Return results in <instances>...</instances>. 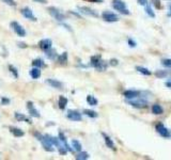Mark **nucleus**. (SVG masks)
I'll list each match as a JSON object with an SVG mask.
<instances>
[{"label": "nucleus", "mask_w": 171, "mask_h": 160, "mask_svg": "<svg viewBox=\"0 0 171 160\" xmlns=\"http://www.w3.org/2000/svg\"><path fill=\"white\" fill-rule=\"evenodd\" d=\"M123 95L126 99H131V98H136V97H139L141 95V92L137 91V90H126V91H124Z\"/></svg>", "instance_id": "obj_11"}, {"label": "nucleus", "mask_w": 171, "mask_h": 160, "mask_svg": "<svg viewBox=\"0 0 171 160\" xmlns=\"http://www.w3.org/2000/svg\"><path fill=\"white\" fill-rule=\"evenodd\" d=\"M68 60H69V55H68V52L64 51L63 53H61V55L58 57V63L59 64H66L68 63Z\"/></svg>", "instance_id": "obj_20"}, {"label": "nucleus", "mask_w": 171, "mask_h": 160, "mask_svg": "<svg viewBox=\"0 0 171 160\" xmlns=\"http://www.w3.org/2000/svg\"><path fill=\"white\" fill-rule=\"evenodd\" d=\"M11 28H12V30L15 32L16 34H17L18 36H20V38H24V36H26V30L23 28V26L19 24V23L12 22V23H11Z\"/></svg>", "instance_id": "obj_7"}, {"label": "nucleus", "mask_w": 171, "mask_h": 160, "mask_svg": "<svg viewBox=\"0 0 171 160\" xmlns=\"http://www.w3.org/2000/svg\"><path fill=\"white\" fill-rule=\"evenodd\" d=\"M68 103H69V101H68V98H66L65 96H60L59 97V103H58V105H59V108L61 109V110H64V109L66 108Z\"/></svg>", "instance_id": "obj_21"}, {"label": "nucleus", "mask_w": 171, "mask_h": 160, "mask_svg": "<svg viewBox=\"0 0 171 160\" xmlns=\"http://www.w3.org/2000/svg\"><path fill=\"white\" fill-rule=\"evenodd\" d=\"M77 10L78 12L84 14V15L91 16V17H98V13L94 11L93 9L88 8V6H77Z\"/></svg>", "instance_id": "obj_8"}, {"label": "nucleus", "mask_w": 171, "mask_h": 160, "mask_svg": "<svg viewBox=\"0 0 171 160\" xmlns=\"http://www.w3.org/2000/svg\"><path fill=\"white\" fill-rule=\"evenodd\" d=\"M27 108H28V111H29L31 117H41L40 112L35 109V107H34L32 101H28V103H27Z\"/></svg>", "instance_id": "obj_13"}, {"label": "nucleus", "mask_w": 171, "mask_h": 160, "mask_svg": "<svg viewBox=\"0 0 171 160\" xmlns=\"http://www.w3.org/2000/svg\"><path fill=\"white\" fill-rule=\"evenodd\" d=\"M102 18L107 23L119 22V16H118L117 14H115L114 12H110V11H104V12L102 13Z\"/></svg>", "instance_id": "obj_6"}, {"label": "nucleus", "mask_w": 171, "mask_h": 160, "mask_svg": "<svg viewBox=\"0 0 171 160\" xmlns=\"http://www.w3.org/2000/svg\"><path fill=\"white\" fill-rule=\"evenodd\" d=\"M46 83H47L48 85H50L52 88H55V89H62V87H63V84H62V82H60L59 80H56V79H46Z\"/></svg>", "instance_id": "obj_14"}, {"label": "nucleus", "mask_w": 171, "mask_h": 160, "mask_svg": "<svg viewBox=\"0 0 171 160\" xmlns=\"http://www.w3.org/2000/svg\"><path fill=\"white\" fill-rule=\"evenodd\" d=\"M32 66H35V67H43L45 66V63H44V61L42 59H35L32 61Z\"/></svg>", "instance_id": "obj_30"}, {"label": "nucleus", "mask_w": 171, "mask_h": 160, "mask_svg": "<svg viewBox=\"0 0 171 160\" xmlns=\"http://www.w3.org/2000/svg\"><path fill=\"white\" fill-rule=\"evenodd\" d=\"M84 113L87 117H92V119L98 117V112H95V111H93V110H88V109H86V110H84Z\"/></svg>", "instance_id": "obj_29"}, {"label": "nucleus", "mask_w": 171, "mask_h": 160, "mask_svg": "<svg viewBox=\"0 0 171 160\" xmlns=\"http://www.w3.org/2000/svg\"><path fill=\"white\" fill-rule=\"evenodd\" d=\"M1 1H3L4 3H6V4H9V6H15V1L14 0H1Z\"/></svg>", "instance_id": "obj_37"}, {"label": "nucleus", "mask_w": 171, "mask_h": 160, "mask_svg": "<svg viewBox=\"0 0 171 160\" xmlns=\"http://www.w3.org/2000/svg\"><path fill=\"white\" fill-rule=\"evenodd\" d=\"M145 13H147L148 16H150V17H152V18L155 17V13H154L153 9H152V6H150L149 3H148L147 6H145Z\"/></svg>", "instance_id": "obj_28"}, {"label": "nucleus", "mask_w": 171, "mask_h": 160, "mask_svg": "<svg viewBox=\"0 0 171 160\" xmlns=\"http://www.w3.org/2000/svg\"><path fill=\"white\" fill-rule=\"evenodd\" d=\"M168 16H169V17H171V6H169V13H168Z\"/></svg>", "instance_id": "obj_44"}, {"label": "nucleus", "mask_w": 171, "mask_h": 160, "mask_svg": "<svg viewBox=\"0 0 171 160\" xmlns=\"http://www.w3.org/2000/svg\"><path fill=\"white\" fill-rule=\"evenodd\" d=\"M29 75H30V77H31L32 79H39V78L41 77V69H40V67L33 66V68L30 69Z\"/></svg>", "instance_id": "obj_16"}, {"label": "nucleus", "mask_w": 171, "mask_h": 160, "mask_svg": "<svg viewBox=\"0 0 171 160\" xmlns=\"http://www.w3.org/2000/svg\"><path fill=\"white\" fill-rule=\"evenodd\" d=\"M112 8H114V10L118 11L123 15H129V13H131L123 0H112Z\"/></svg>", "instance_id": "obj_2"}, {"label": "nucleus", "mask_w": 171, "mask_h": 160, "mask_svg": "<svg viewBox=\"0 0 171 160\" xmlns=\"http://www.w3.org/2000/svg\"><path fill=\"white\" fill-rule=\"evenodd\" d=\"M155 75H156V77H158V78H165V77H168V76H170V74L168 73L167 71H156V73H155Z\"/></svg>", "instance_id": "obj_32"}, {"label": "nucleus", "mask_w": 171, "mask_h": 160, "mask_svg": "<svg viewBox=\"0 0 171 160\" xmlns=\"http://www.w3.org/2000/svg\"><path fill=\"white\" fill-rule=\"evenodd\" d=\"M9 71H10V73L13 75V77L16 78L17 79L18 77H19V74H18V71H17V68H16L15 66H13V65H9Z\"/></svg>", "instance_id": "obj_31"}, {"label": "nucleus", "mask_w": 171, "mask_h": 160, "mask_svg": "<svg viewBox=\"0 0 171 160\" xmlns=\"http://www.w3.org/2000/svg\"><path fill=\"white\" fill-rule=\"evenodd\" d=\"M20 13H22V15L24 16L25 18H27V19L32 20V22H35V20H36V17L33 15L32 10L30 8H28V6H26V8H23L22 10H20Z\"/></svg>", "instance_id": "obj_10"}, {"label": "nucleus", "mask_w": 171, "mask_h": 160, "mask_svg": "<svg viewBox=\"0 0 171 160\" xmlns=\"http://www.w3.org/2000/svg\"><path fill=\"white\" fill-rule=\"evenodd\" d=\"M127 43H128V45H129V47H136V45H137V43H136L135 41L133 40V39H128L127 40Z\"/></svg>", "instance_id": "obj_36"}, {"label": "nucleus", "mask_w": 171, "mask_h": 160, "mask_svg": "<svg viewBox=\"0 0 171 160\" xmlns=\"http://www.w3.org/2000/svg\"><path fill=\"white\" fill-rule=\"evenodd\" d=\"M58 138L60 139V141H61V143L64 145V146L66 147V150H69V152H73V148H71L70 147V145H69V143H68V141H66V138H65V136H64V133H62V131H60L59 133V136H58Z\"/></svg>", "instance_id": "obj_17"}, {"label": "nucleus", "mask_w": 171, "mask_h": 160, "mask_svg": "<svg viewBox=\"0 0 171 160\" xmlns=\"http://www.w3.org/2000/svg\"><path fill=\"white\" fill-rule=\"evenodd\" d=\"M155 129H156L157 133L161 137H163V138L166 139V138H170L171 137V131L163 124V123H157L155 125Z\"/></svg>", "instance_id": "obj_4"}, {"label": "nucleus", "mask_w": 171, "mask_h": 160, "mask_svg": "<svg viewBox=\"0 0 171 160\" xmlns=\"http://www.w3.org/2000/svg\"><path fill=\"white\" fill-rule=\"evenodd\" d=\"M72 147H73V150H76V152H80L81 150V148H82V146H81V143L79 142L78 140H72Z\"/></svg>", "instance_id": "obj_25"}, {"label": "nucleus", "mask_w": 171, "mask_h": 160, "mask_svg": "<svg viewBox=\"0 0 171 160\" xmlns=\"http://www.w3.org/2000/svg\"><path fill=\"white\" fill-rule=\"evenodd\" d=\"M87 103H88V105H90V106H96L98 104V98H95V97L93 96V95H88Z\"/></svg>", "instance_id": "obj_24"}, {"label": "nucleus", "mask_w": 171, "mask_h": 160, "mask_svg": "<svg viewBox=\"0 0 171 160\" xmlns=\"http://www.w3.org/2000/svg\"><path fill=\"white\" fill-rule=\"evenodd\" d=\"M52 46V40H49V39H44V40H41L40 43H39V47L42 50H44V51L50 49Z\"/></svg>", "instance_id": "obj_12"}, {"label": "nucleus", "mask_w": 171, "mask_h": 160, "mask_svg": "<svg viewBox=\"0 0 171 160\" xmlns=\"http://www.w3.org/2000/svg\"><path fill=\"white\" fill-rule=\"evenodd\" d=\"M89 154H88L87 152H78V154L76 155V157L75 158L77 159V160H86V159H89Z\"/></svg>", "instance_id": "obj_27"}, {"label": "nucleus", "mask_w": 171, "mask_h": 160, "mask_svg": "<svg viewBox=\"0 0 171 160\" xmlns=\"http://www.w3.org/2000/svg\"><path fill=\"white\" fill-rule=\"evenodd\" d=\"M90 65L100 72H103L107 68V63H105L101 55H92L90 59Z\"/></svg>", "instance_id": "obj_1"}, {"label": "nucleus", "mask_w": 171, "mask_h": 160, "mask_svg": "<svg viewBox=\"0 0 171 160\" xmlns=\"http://www.w3.org/2000/svg\"><path fill=\"white\" fill-rule=\"evenodd\" d=\"M89 1H91V2H98V3H102V2H103V0H89Z\"/></svg>", "instance_id": "obj_43"}, {"label": "nucleus", "mask_w": 171, "mask_h": 160, "mask_svg": "<svg viewBox=\"0 0 171 160\" xmlns=\"http://www.w3.org/2000/svg\"><path fill=\"white\" fill-rule=\"evenodd\" d=\"M11 103V101L9 98H6V97H1V104L2 105H9V104Z\"/></svg>", "instance_id": "obj_35"}, {"label": "nucleus", "mask_w": 171, "mask_h": 160, "mask_svg": "<svg viewBox=\"0 0 171 160\" xmlns=\"http://www.w3.org/2000/svg\"><path fill=\"white\" fill-rule=\"evenodd\" d=\"M125 101L128 105H131V107L137 109H143L148 106V101L144 98H142L141 96L136 97V98H131V99H126Z\"/></svg>", "instance_id": "obj_3"}, {"label": "nucleus", "mask_w": 171, "mask_h": 160, "mask_svg": "<svg viewBox=\"0 0 171 160\" xmlns=\"http://www.w3.org/2000/svg\"><path fill=\"white\" fill-rule=\"evenodd\" d=\"M151 110H152V113H154V114H157V115L163 114V112H164L163 107H161V105H158V104H155V105L152 106Z\"/></svg>", "instance_id": "obj_22"}, {"label": "nucleus", "mask_w": 171, "mask_h": 160, "mask_svg": "<svg viewBox=\"0 0 171 160\" xmlns=\"http://www.w3.org/2000/svg\"><path fill=\"white\" fill-rule=\"evenodd\" d=\"M102 136H103L104 141H105V144L107 145V147H109L110 150H115V144H114V141L111 140V138H110V137L108 136L107 133H102Z\"/></svg>", "instance_id": "obj_15"}, {"label": "nucleus", "mask_w": 171, "mask_h": 160, "mask_svg": "<svg viewBox=\"0 0 171 160\" xmlns=\"http://www.w3.org/2000/svg\"><path fill=\"white\" fill-rule=\"evenodd\" d=\"M18 46H19V47H22V48H26L27 47V45H26V44H24V43H18Z\"/></svg>", "instance_id": "obj_42"}, {"label": "nucleus", "mask_w": 171, "mask_h": 160, "mask_svg": "<svg viewBox=\"0 0 171 160\" xmlns=\"http://www.w3.org/2000/svg\"><path fill=\"white\" fill-rule=\"evenodd\" d=\"M137 2H138V4H140V6H144L149 3L148 0H137Z\"/></svg>", "instance_id": "obj_38"}, {"label": "nucleus", "mask_w": 171, "mask_h": 160, "mask_svg": "<svg viewBox=\"0 0 171 160\" xmlns=\"http://www.w3.org/2000/svg\"><path fill=\"white\" fill-rule=\"evenodd\" d=\"M165 85H166L167 88H169V89H171V80L166 81V82H165Z\"/></svg>", "instance_id": "obj_40"}, {"label": "nucleus", "mask_w": 171, "mask_h": 160, "mask_svg": "<svg viewBox=\"0 0 171 160\" xmlns=\"http://www.w3.org/2000/svg\"><path fill=\"white\" fill-rule=\"evenodd\" d=\"M152 3L153 6H155L156 9H161V0H152Z\"/></svg>", "instance_id": "obj_34"}, {"label": "nucleus", "mask_w": 171, "mask_h": 160, "mask_svg": "<svg viewBox=\"0 0 171 160\" xmlns=\"http://www.w3.org/2000/svg\"><path fill=\"white\" fill-rule=\"evenodd\" d=\"M66 117L71 121H74V122H80L82 120L81 113H79L76 110H69L66 113Z\"/></svg>", "instance_id": "obj_9"}, {"label": "nucleus", "mask_w": 171, "mask_h": 160, "mask_svg": "<svg viewBox=\"0 0 171 160\" xmlns=\"http://www.w3.org/2000/svg\"><path fill=\"white\" fill-rule=\"evenodd\" d=\"M34 2H39V3H46L47 0H33Z\"/></svg>", "instance_id": "obj_41"}, {"label": "nucleus", "mask_w": 171, "mask_h": 160, "mask_svg": "<svg viewBox=\"0 0 171 160\" xmlns=\"http://www.w3.org/2000/svg\"><path fill=\"white\" fill-rule=\"evenodd\" d=\"M10 131L13 133V136L17 137V138H19V137H23L25 134V133L22 130V129L16 128V127H10Z\"/></svg>", "instance_id": "obj_23"}, {"label": "nucleus", "mask_w": 171, "mask_h": 160, "mask_svg": "<svg viewBox=\"0 0 171 160\" xmlns=\"http://www.w3.org/2000/svg\"><path fill=\"white\" fill-rule=\"evenodd\" d=\"M109 64H110V65H118V64H119V63H118V60L117 59H111V60H110V62H109Z\"/></svg>", "instance_id": "obj_39"}, {"label": "nucleus", "mask_w": 171, "mask_h": 160, "mask_svg": "<svg viewBox=\"0 0 171 160\" xmlns=\"http://www.w3.org/2000/svg\"><path fill=\"white\" fill-rule=\"evenodd\" d=\"M47 10H48V13H49L55 19L58 20V22H63V20L65 19V15H64L60 10H58L57 8H55V6H49Z\"/></svg>", "instance_id": "obj_5"}, {"label": "nucleus", "mask_w": 171, "mask_h": 160, "mask_svg": "<svg viewBox=\"0 0 171 160\" xmlns=\"http://www.w3.org/2000/svg\"><path fill=\"white\" fill-rule=\"evenodd\" d=\"M161 65L167 67V68H171V59H164L161 60Z\"/></svg>", "instance_id": "obj_33"}, {"label": "nucleus", "mask_w": 171, "mask_h": 160, "mask_svg": "<svg viewBox=\"0 0 171 160\" xmlns=\"http://www.w3.org/2000/svg\"><path fill=\"white\" fill-rule=\"evenodd\" d=\"M14 117H15V119L17 120V121H19V122H26V123H28V124H31V123H32L31 119L27 117L26 115H24L23 113L16 112L15 114H14Z\"/></svg>", "instance_id": "obj_18"}, {"label": "nucleus", "mask_w": 171, "mask_h": 160, "mask_svg": "<svg viewBox=\"0 0 171 160\" xmlns=\"http://www.w3.org/2000/svg\"><path fill=\"white\" fill-rule=\"evenodd\" d=\"M136 71H137L138 73L144 75V76H150L152 74L151 72L149 71V69L145 68V67H143V66H136Z\"/></svg>", "instance_id": "obj_26"}, {"label": "nucleus", "mask_w": 171, "mask_h": 160, "mask_svg": "<svg viewBox=\"0 0 171 160\" xmlns=\"http://www.w3.org/2000/svg\"><path fill=\"white\" fill-rule=\"evenodd\" d=\"M45 55H46V57H47L49 60H55V59H58V55H57L56 50H55V49H52V48H50V49L46 50V51H45Z\"/></svg>", "instance_id": "obj_19"}]
</instances>
